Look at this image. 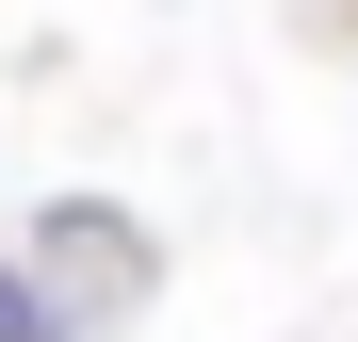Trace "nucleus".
<instances>
[{
  "label": "nucleus",
  "mask_w": 358,
  "mask_h": 342,
  "mask_svg": "<svg viewBox=\"0 0 358 342\" xmlns=\"http://www.w3.org/2000/svg\"><path fill=\"white\" fill-rule=\"evenodd\" d=\"M17 277L66 310V342H98L114 310H147V277H163V261H147V228L114 212V196H66V212L33 228V261H17Z\"/></svg>",
  "instance_id": "nucleus-1"
},
{
  "label": "nucleus",
  "mask_w": 358,
  "mask_h": 342,
  "mask_svg": "<svg viewBox=\"0 0 358 342\" xmlns=\"http://www.w3.org/2000/svg\"><path fill=\"white\" fill-rule=\"evenodd\" d=\"M0 342H66V310H49L33 277H0Z\"/></svg>",
  "instance_id": "nucleus-2"
}]
</instances>
